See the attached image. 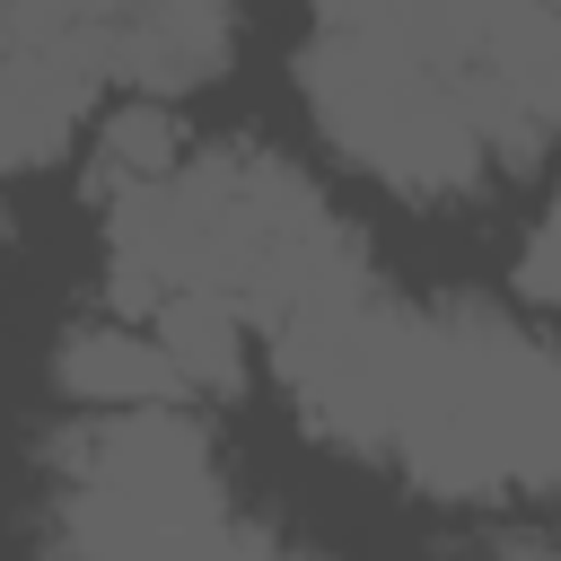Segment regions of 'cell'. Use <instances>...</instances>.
Wrapping results in <instances>:
<instances>
[{"label":"cell","mask_w":561,"mask_h":561,"mask_svg":"<svg viewBox=\"0 0 561 561\" xmlns=\"http://www.w3.org/2000/svg\"><path fill=\"white\" fill-rule=\"evenodd\" d=\"M386 465L430 500H543L561 473L552 342L500 298H438L403 324Z\"/></svg>","instance_id":"6da1fadb"},{"label":"cell","mask_w":561,"mask_h":561,"mask_svg":"<svg viewBox=\"0 0 561 561\" xmlns=\"http://www.w3.org/2000/svg\"><path fill=\"white\" fill-rule=\"evenodd\" d=\"M298 96L333 158L377 175L403 202H465L491 184V158L438 70L394 53L368 9H324L298 44Z\"/></svg>","instance_id":"7a4b0ae2"},{"label":"cell","mask_w":561,"mask_h":561,"mask_svg":"<svg viewBox=\"0 0 561 561\" xmlns=\"http://www.w3.org/2000/svg\"><path fill=\"white\" fill-rule=\"evenodd\" d=\"M403 324H412V307L377 272H351V280L298 298L263 333L272 342V377L298 403L307 438H324L342 456H386L394 377H403Z\"/></svg>","instance_id":"3957f363"},{"label":"cell","mask_w":561,"mask_h":561,"mask_svg":"<svg viewBox=\"0 0 561 561\" xmlns=\"http://www.w3.org/2000/svg\"><path fill=\"white\" fill-rule=\"evenodd\" d=\"M228 61H237V9L167 0V9L105 18V79L131 88L140 105H175L184 88L228 79Z\"/></svg>","instance_id":"277c9868"},{"label":"cell","mask_w":561,"mask_h":561,"mask_svg":"<svg viewBox=\"0 0 561 561\" xmlns=\"http://www.w3.org/2000/svg\"><path fill=\"white\" fill-rule=\"evenodd\" d=\"M53 394L88 403V412H184L193 403L184 377L167 368V351L140 324H114V316L61 324V342H53Z\"/></svg>","instance_id":"5b68a950"},{"label":"cell","mask_w":561,"mask_h":561,"mask_svg":"<svg viewBox=\"0 0 561 561\" xmlns=\"http://www.w3.org/2000/svg\"><path fill=\"white\" fill-rule=\"evenodd\" d=\"M149 342L167 351V368L184 377V394L237 403V394H245V377H254V333H245V324H237V307H219V298H158Z\"/></svg>","instance_id":"8992f818"},{"label":"cell","mask_w":561,"mask_h":561,"mask_svg":"<svg viewBox=\"0 0 561 561\" xmlns=\"http://www.w3.org/2000/svg\"><path fill=\"white\" fill-rule=\"evenodd\" d=\"M175 167H184V123H175V105H140V96H123V105L96 123L88 202L105 210L114 193H131V184H158V175H175Z\"/></svg>","instance_id":"52a82bcc"},{"label":"cell","mask_w":561,"mask_h":561,"mask_svg":"<svg viewBox=\"0 0 561 561\" xmlns=\"http://www.w3.org/2000/svg\"><path fill=\"white\" fill-rule=\"evenodd\" d=\"M517 298L526 307H552V219L526 228V254H517Z\"/></svg>","instance_id":"ba28073f"},{"label":"cell","mask_w":561,"mask_h":561,"mask_svg":"<svg viewBox=\"0 0 561 561\" xmlns=\"http://www.w3.org/2000/svg\"><path fill=\"white\" fill-rule=\"evenodd\" d=\"M508 561H552V552H543V543H517V552H508Z\"/></svg>","instance_id":"9c48e42d"},{"label":"cell","mask_w":561,"mask_h":561,"mask_svg":"<svg viewBox=\"0 0 561 561\" xmlns=\"http://www.w3.org/2000/svg\"><path fill=\"white\" fill-rule=\"evenodd\" d=\"M280 561H316V552H280Z\"/></svg>","instance_id":"30bf717a"}]
</instances>
